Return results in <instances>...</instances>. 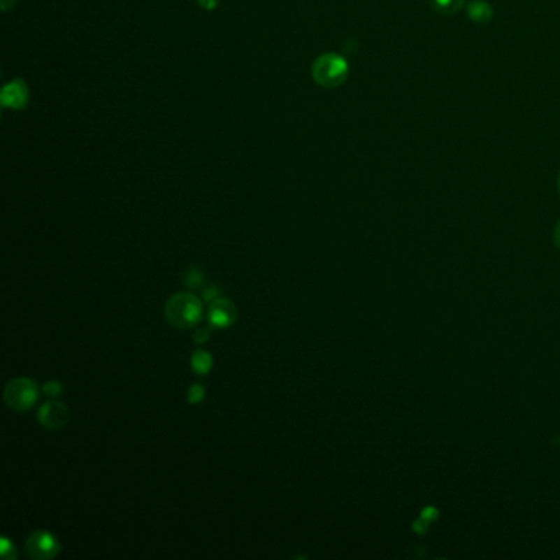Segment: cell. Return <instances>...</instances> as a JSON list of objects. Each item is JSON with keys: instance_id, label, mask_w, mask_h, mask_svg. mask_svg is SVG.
Here are the masks:
<instances>
[{"instance_id": "5bb4252c", "label": "cell", "mask_w": 560, "mask_h": 560, "mask_svg": "<svg viewBox=\"0 0 560 560\" xmlns=\"http://www.w3.org/2000/svg\"><path fill=\"white\" fill-rule=\"evenodd\" d=\"M220 293H222V289H220L217 285H210L209 288L202 291V299L207 301V303H213V301L220 298Z\"/></svg>"}, {"instance_id": "277c9868", "label": "cell", "mask_w": 560, "mask_h": 560, "mask_svg": "<svg viewBox=\"0 0 560 560\" xmlns=\"http://www.w3.org/2000/svg\"><path fill=\"white\" fill-rule=\"evenodd\" d=\"M59 550V540L48 531H35L25 539V554L33 560L53 559Z\"/></svg>"}, {"instance_id": "ffe728a7", "label": "cell", "mask_w": 560, "mask_h": 560, "mask_svg": "<svg viewBox=\"0 0 560 560\" xmlns=\"http://www.w3.org/2000/svg\"><path fill=\"white\" fill-rule=\"evenodd\" d=\"M559 189H560V174H559Z\"/></svg>"}, {"instance_id": "9c48e42d", "label": "cell", "mask_w": 560, "mask_h": 560, "mask_svg": "<svg viewBox=\"0 0 560 560\" xmlns=\"http://www.w3.org/2000/svg\"><path fill=\"white\" fill-rule=\"evenodd\" d=\"M213 365H214L213 355H210L207 350H202V348L196 350L191 357V368L196 375L209 373V371L213 370Z\"/></svg>"}, {"instance_id": "4fadbf2b", "label": "cell", "mask_w": 560, "mask_h": 560, "mask_svg": "<svg viewBox=\"0 0 560 560\" xmlns=\"http://www.w3.org/2000/svg\"><path fill=\"white\" fill-rule=\"evenodd\" d=\"M43 393L48 398H56L59 394H63V387H61V383H58V381H48L43 387Z\"/></svg>"}, {"instance_id": "30bf717a", "label": "cell", "mask_w": 560, "mask_h": 560, "mask_svg": "<svg viewBox=\"0 0 560 560\" xmlns=\"http://www.w3.org/2000/svg\"><path fill=\"white\" fill-rule=\"evenodd\" d=\"M465 0H431V6L440 15H454L464 7Z\"/></svg>"}, {"instance_id": "8992f818", "label": "cell", "mask_w": 560, "mask_h": 560, "mask_svg": "<svg viewBox=\"0 0 560 560\" xmlns=\"http://www.w3.org/2000/svg\"><path fill=\"white\" fill-rule=\"evenodd\" d=\"M237 308L232 301L225 298H217L213 301L209 306V313H207V319H209L210 327L215 329H227L237 321Z\"/></svg>"}, {"instance_id": "2e32d148", "label": "cell", "mask_w": 560, "mask_h": 560, "mask_svg": "<svg viewBox=\"0 0 560 560\" xmlns=\"http://www.w3.org/2000/svg\"><path fill=\"white\" fill-rule=\"evenodd\" d=\"M210 337V329L209 327H199L194 333V342L196 343H206Z\"/></svg>"}, {"instance_id": "d6986e66", "label": "cell", "mask_w": 560, "mask_h": 560, "mask_svg": "<svg viewBox=\"0 0 560 560\" xmlns=\"http://www.w3.org/2000/svg\"><path fill=\"white\" fill-rule=\"evenodd\" d=\"M554 238H555V243L560 247V222L557 224V227H555V234H554Z\"/></svg>"}, {"instance_id": "52a82bcc", "label": "cell", "mask_w": 560, "mask_h": 560, "mask_svg": "<svg viewBox=\"0 0 560 560\" xmlns=\"http://www.w3.org/2000/svg\"><path fill=\"white\" fill-rule=\"evenodd\" d=\"M28 101L27 87L22 81H15L3 87L2 103L8 109H22Z\"/></svg>"}, {"instance_id": "3957f363", "label": "cell", "mask_w": 560, "mask_h": 560, "mask_svg": "<svg viewBox=\"0 0 560 560\" xmlns=\"http://www.w3.org/2000/svg\"><path fill=\"white\" fill-rule=\"evenodd\" d=\"M3 399L13 411H28L38 399V387L30 378H13L3 389Z\"/></svg>"}, {"instance_id": "6da1fadb", "label": "cell", "mask_w": 560, "mask_h": 560, "mask_svg": "<svg viewBox=\"0 0 560 560\" xmlns=\"http://www.w3.org/2000/svg\"><path fill=\"white\" fill-rule=\"evenodd\" d=\"M166 321L176 329H191L202 319V303L191 293L171 296L164 306Z\"/></svg>"}, {"instance_id": "7a4b0ae2", "label": "cell", "mask_w": 560, "mask_h": 560, "mask_svg": "<svg viewBox=\"0 0 560 560\" xmlns=\"http://www.w3.org/2000/svg\"><path fill=\"white\" fill-rule=\"evenodd\" d=\"M348 64L342 56L327 53L321 55L313 66V78L319 86L333 89L345 82Z\"/></svg>"}, {"instance_id": "5b68a950", "label": "cell", "mask_w": 560, "mask_h": 560, "mask_svg": "<svg viewBox=\"0 0 560 560\" xmlns=\"http://www.w3.org/2000/svg\"><path fill=\"white\" fill-rule=\"evenodd\" d=\"M69 409L59 401H48L41 404L38 411V422L48 431H59L68 424Z\"/></svg>"}, {"instance_id": "ba28073f", "label": "cell", "mask_w": 560, "mask_h": 560, "mask_svg": "<svg viewBox=\"0 0 560 560\" xmlns=\"http://www.w3.org/2000/svg\"><path fill=\"white\" fill-rule=\"evenodd\" d=\"M467 12L470 20H473L475 23H487L493 17L491 6L488 2H484V0H475V2L468 3Z\"/></svg>"}, {"instance_id": "ac0fdd59", "label": "cell", "mask_w": 560, "mask_h": 560, "mask_svg": "<svg viewBox=\"0 0 560 560\" xmlns=\"http://www.w3.org/2000/svg\"><path fill=\"white\" fill-rule=\"evenodd\" d=\"M15 6V0H2V8L3 10H7L8 7Z\"/></svg>"}, {"instance_id": "7c38bea8", "label": "cell", "mask_w": 560, "mask_h": 560, "mask_svg": "<svg viewBox=\"0 0 560 560\" xmlns=\"http://www.w3.org/2000/svg\"><path fill=\"white\" fill-rule=\"evenodd\" d=\"M204 398H206V388L202 387L201 383L191 385L189 392H187V401H189V404H199L204 401Z\"/></svg>"}, {"instance_id": "9a60e30c", "label": "cell", "mask_w": 560, "mask_h": 560, "mask_svg": "<svg viewBox=\"0 0 560 560\" xmlns=\"http://www.w3.org/2000/svg\"><path fill=\"white\" fill-rule=\"evenodd\" d=\"M0 552H2L3 557H7V559H15L17 557L15 549H13L12 543L8 539H6V538L0 540Z\"/></svg>"}, {"instance_id": "8fae6325", "label": "cell", "mask_w": 560, "mask_h": 560, "mask_svg": "<svg viewBox=\"0 0 560 560\" xmlns=\"http://www.w3.org/2000/svg\"><path fill=\"white\" fill-rule=\"evenodd\" d=\"M204 278H206L204 271H202L201 268L189 266L185 273H182V283H185L186 288L196 289L204 283Z\"/></svg>"}, {"instance_id": "e0dca14e", "label": "cell", "mask_w": 560, "mask_h": 560, "mask_svg": "<svg viewBox=\"0 0 560 560\" xmlns=\"http://www.w3.org/2000/svg\"><path fill=\"white\" fill-rule=\"evenodd\" d=\"M199 3L204 8H207V10H213V8H215V6H217V0H199Z\"/></svg>"}]
</instances>
